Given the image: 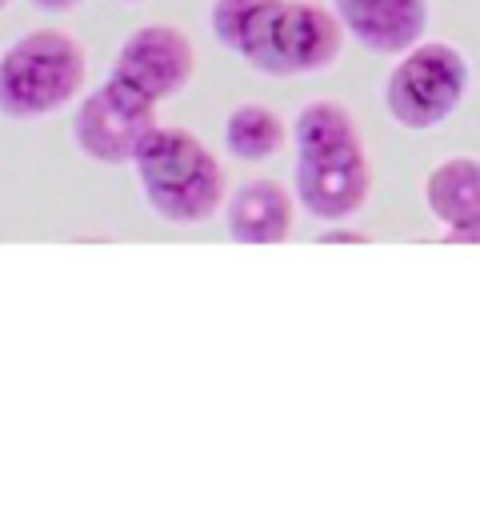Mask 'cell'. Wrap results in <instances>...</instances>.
<instances>
[{
	"instance_id": "obj_1",
	"label": "cell",
	"mask_w": 480,
	"mask_h": 512,
	"mask_svg": "<svg viewBox=\"0 0 480 512\" xmlns=\"http://www.w3.org/2000/svg\"><path fill=\"white\" fill-rule=\"evenodd\" d=\"M212 36L264 76H308L336 64L344 28L312 0H216Z\"/></svg>"
},
{
	"instance_id": "obj_2",
	"label": "cell",
	"mask_w": 480,
	"mask_h": 512,
	"mask_svg": "<svg viewBox=\"0 0 480 512\" xmlns=\"http://www.w3.org/2000/svg\"><path fill=\"white\" fill-rule=\"evenodd\" d=\"M292 140L296 204L324 224L352 220L372 192V168L352 112L340 100H308L292 120Z\"/></svg>"
},
{
	"instance_id": "obj_3",
	"label": "cell",
	"mask_w": 480,
	"mask_h": 512,
	"mask_svg": "<svg viewBox=\"0 0 480 512\" xmlns=\"http://www.w3.org/2000/svg\"><path fill=\"white\" fill-rule=\"evenodd\" d=\"M132 168L148 208L168 224H204L224 208V164L188 128L156 124L136 148Z\"/></svg>"
},
{
	"instance_id": "obj_4",
	"label": "cell",
	"mask_w": 480,
	"mask_h": 512,
	"mask_svg": "<svg viewBox=\"0 0 480 512\" xmlns=\"http://www.w3.org/2000/svg\"><path fill=\"white\" fill-rule=\"evenodd\" d=\"M88 80V56L64 28H32L0 52V112L44 120L68 108Z\"/></svg>"
},
{
	"instance_id": "obj_5",
	"label": "cell",
	"mask_w": 480,
	"mask_h": 512,
	"mask_svg": "<svg viewBox=\"0 0 480 512\" xmlns=\"http://www.w3.org/2000/svg\"><path fill=\"white\" fill-rule=\"evenodd\" d=\"M468 92V60L448 40H416L400 52L396 68L384 80V108L396 124L428 132L444 124Z\"/></svg>"
},
{
	"instance_id": "obj_6",
	"label": "cell",
	"mask_w": 480,
	"mask_h": 512,
	"mask_svg": "<svg viewBox=\"0 0 480 512\" xmlns=\"http://www.w3.org/2000/svg\"><path fill=\"white\" fill-rule=\"evenodd\" d=\"M156 104L140 92H132L128 84H120L116 76H108L100 88H92L76 112H72V140L76 148L96 160V164H132L136 148L148 140V132L156 128Z\"/></svg>"
},
{
	"instance_id": "obj_7",
	"label": "cell",
	"mask_w": 480,
	"mask_h": 512,
	"mask_svg": "<svg viewBox=\"0 0 480 512\" xmlns=\"http://www.w3.org/2000/svg\"><path fill=\"white\" fill-rule=\"evenodd\" d=\"M192 72H196V48L180 28L140 24L124 36L108 76H116L132 92L148 96L152 104H160V100L184 92Z\"/></svg>"
},
{
	"instance_id": "obj_8",
	"label": "cell",
	"mask_w": 480,
	"mask_h": 512,
	"mask_svg": "<svg viewBox=\"0 0 480 512\" xmlns=\"http://www.w3.org/2000/svg\"><path fill=\"white\" fill-rule=\"evenodd\" d=\"M340 28L372 56H400L428 28V0H332Z\"/></svg>"
},
{
	"instance_id": "obj_9",
	"label": "cell",
	"mask_w": 480,
	"mask_h": 512,
	"mask_svg": "<svg viewBox=\"0 0 480 512\" xmlns=\"http://www.w3.org/2000/svg\"><path fill=\"white\" fill-rule=\"evenodd\" d=\"M296 224V196L280 180H244L224 196V228L236 244H280Z\"/></svg>"
},
{
	"instance_id": "obj_10",
	"label": "cell",
	"mask_w": 480,
	"mask_h": 512,
	"mask_svg": "<svg viewBox=\"0 0 480 512\" xmlns=\"http://www.w3.org/2000/svg\"><path fill=\"white\" fill-rule=\"evenodd\" d=\"M424 204L440 224H460L480 216V160L448 156L424 180Z\"/></svg>"
},
{
	"instance_id": "obj_11",
	"label": "cell",
	"mask_w": 480,
	"mask_h": 512,
	"mask_svg": "<svg viewBox=\"0 0 480 512\" xmlns=\"http://www.w3.org/2000/svg\"><path fill=\"white\" fill-rule=\"evenodd\" d=\"M288 140V124L268 108V104H236L224 120V148L236 156V160H272Z\"/></svg>"
},
{
	"instance_id": "obj_12",
	"label": "cell",
	"mask_w": 480,
	"mask_h": 512,
	"mask_svg": "<svg viewBox=\"0 0 480 512\" xmlns=\"http://www.w3.org/2000/svg\"><path fill=\"white\" fill-rule=\"evenodd\" d=\"M444 240L448 244H480V216L460 220V224H444Z\"/></svg>"
},
{
	"instance_id": "obj_13",
	"label": "cell",
	"mask_w": 480,
	"mask_h": 512,
	"mask_svg": "<svg viewBox=\"0 0 480 512\" xmlns=\"http://www.w3.org/2000/svg\"><path fill=\"white\" fill-rule=\"evenodd\" d=\"M36 8H44V12H72L76 4H84V0H32Z\"/></svg>"
},
{
	"instance_id": "obj_14",
	"label": "cell",
	"mask_w": 480,
	"mask_h": 512,
	"mask_svg": "<svg viewBox=\"0 0 480 512\" xmlns=\"http://www.w3.org/2000/svg\"><path fill=\"white\" fill-rule=\"evenodd\" d=\"M320 240H328V244H344V240H364L360 232H344V228H332V232H324Z\"/></svg>"
},
{
	"instance_id": "obj_15",
	"label": "cell",
	"mask_w": 480,
	"mask_h": 512,
	"mask_svg": "<svg viewBox=\"0 0 480 512\" xmlns=\"http://www.w3.org/2000/svg\"><path fill=\"white\" fill-rule=\"evenodd\" d=\"M8 4H12V0H0V8H8Z\"/></svg>"
},
{
	"instance_id": "obj_16",
	"label": "cell",
	"mask_w": 480,
	"mask_h": 512,
	"mask_svg": "<svg viewBox=\"0 0 480 512\" xmlns=\"http://www.w3.org/2000/svg\"><path fill=\"white\" fill-rule=\"evenodd\" d=\"M128 4H136V0H128Z\"/></svg>"
}]
</instances>
